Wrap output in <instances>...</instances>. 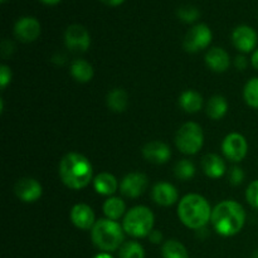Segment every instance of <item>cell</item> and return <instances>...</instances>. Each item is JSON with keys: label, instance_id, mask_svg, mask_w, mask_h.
<instances>
[{"label": "cell", "instance_id": "obj_19", "mask_svg": "<svg viewBox=\"0 0 258 258\" xmlns=\"http://www.w3.org/2000/svg\"><path fill=\"white\" fill-rule=\"evenodd\" d=\"M202 169L208 178L219 179L226 174L227 165L222 156L217 154H207L202 159Z\"/></svg>", "mask_w": 258, "mask_h": 258}, {"label": "cell", "instance_id": "obj_15", "mask_svg": "<svg viewBox=\"0 0 258 258\" xmlns=\"http://www.w3.org/2000/svg\"><path fill=\"white\" fill-rule=\"evenodd\" d=\"M153 201L160 207H171L178 202L179 203V191L171 183L168 181H159L153 186L151 190Z\"/></svg>", "mask_w": 258, "mask_h": 258}, {"label": "cell", "instance_id": "obj_20", "mask_svg": "<svg viewBox=\"0 0 258 258\" xmlns=\"http://www.w3.org/2000/svg\"><path fill=\"white\" fill-rule=\"evenodd\" d=\"M179 106L186 113H197L203 107V97L194 90H186L179 96Z\"/></svg>", "mask_w": 258, "mask_h": 258}, {"label": "cell", "instance_id": "obj_18", "mask_svg": "<svg viewBox=\"0 0 258 258\" xmlns=\"http://www.w3.org/2000/svg\"><path fill=\"white\" fill-rule=\"evenodd\" d=\"M93 189L96 193L103 197H112L120 189V184L113 174L103 171L93 178Z\"/></svg>", "mask_w": 258, "mask_h": 258}, {"label": "cell", "instance_id": "obj_35", "mask_svg": "<svg viewBox=\"0 0 258 258\" xmlns=\"http://www.w3.org/2000/svg\"><path fill=\"white\" fill-rule=\"evenodd\" d=\"M100 2H102L103 4L108 5V7H118V5L122 4L125 0H100Z\"/></svg>", "mask_w": 258, "mask_h": 258}, {"label": "cell", "instance_id": "obj_5", "mask_svg": "<svg viewBox=\"0 0 258 258\" xmlns=\"http://www.w3.org/2000/svg\"><path fill=\"white\" fill-rule=\"evenodd\" d=\"M155 216L150 208L145 206H136L128 209L122 218V227L126 234L134 238H144L154 231Z\"/></svg>", "mask_w": 258, "mask_h": 258}, {"label": "cell", "instance_id": "obj_29", "mask_svg": "<svg viewBox=\"0 0 258 258\" xmlns=\"http://www.w3.org/2000/svg\"><path fill=\"white\" fill-rule=\"evenodd\" d=\"M178 18L185 23H194L198 20L201 12L194 5H183L178 9Z\"/></svg>", "mask_w": 258, "mask_h": 258}, {"label": "cell", "instance_id": "obj_17", "mask_svg": "<svg viewBox=\"0 0 258 258\" xmlns=\"http://www.w3.org/2000/svg\"><path fill=\"white\" fill-rule=\"evenodd\" d=\"M206 64L209 70L217 73H223L231 66V57L228 52L221 47H213L206 53Z\"/></svg>", "mask_w": 258, "mask_h": 258}, {"label": "cell", "instance_id": "obj_8", "mask_svg": "<svg viewBox=\"0 0 258 258\" xmlns=\"http://www.w3.org/2000/svg\"><path fill=\"white\" fill-rule=\"evenodd\" d=\"M222 153L227 160L232 163H241L248 153V143L239 133H231L222 143Z\"/></svg>", "mask_w": 258, "mask_h": 258}, {"label": "cell", "instance_id": "obj_4", "mask_svg": "<svg viewBox=\"0 0 258 258\" xmlns=\"http://www.w3.org/2000/svg\"><path fill=\"white\" fill-rule=\"evenodd\" d=\"M125 234L122 224L107 218L98 219L91 229V238L93 244L106 253L120 249L121 246L125 243L123 242Z\"/></svg>", "mask_w": 258, "mask_h": 258}, {"label": "cell", "instance_id": "obj_7", "mask_svg": "<svg viewBox=\"0 0 258 258\" xmlns=\"http://www.w3.org/2000/svg\"><path fill=\"white\" fill-rule=\"evenodd\" d=\"M213 33L204 23L196 24L188 30L183 40L184 49L188 53H198L211 45Z\"/></svg>", "mask_w": 258, "mask_h": 258}, {"label": "cell", "instance_id": "obj_37", "mask_svg": "<svg viewBox=\"0 0 258 258\" xmlns=\"http://www.w3.org/2000/svg\"><path fill=\"white\" fill-rule=\"evenodd\" d=\"M40 2L45 5H57L58 3H60V0H40Z\"/></svg>", "mask_w": 258, "mask_h": 258}, {"label": "cell", "instance_id": "obj_34", "mask_svg": "<svg viewBox=\"0 0 258 258\" xmlns=\"http://www.w3.org/2000/svg\"><path fill=\"white\" fill-rule=\"evenodd\" d=\"M149 239H150L151 243H154V244L161 243V242H163V233H161L160 231H156V229H154V231L149 234Z\"/></svg>", "mask_w": 258, "mask_h": 258}, {"label": "cell", "instance_id": "obj_31", "mask_svg": "<svg viewBox=\"0 0 258 258\" xmlns=\"http://www.w3.org/2000/svg\"><path fill=\"white\" fill-rule=\"evenodd\" d=\"M246 199L251 207L258 209V179L249 183L246 190Z\"/></svg>", "mask_w": 258, "mask_h": 258}, {"label": "cell", "instance_id": "obj_3", "mask_svg": "<svg viewBox=\"0 0 258 258\" xmlns=\"http://www.w3.org/2000/svg\"><path fill=\"white\" fill-rule=\"evenodd\" d=\"M212 207L201 194H186L178 203V217L188 228L199 231L206 228L212 219Z\"/></svg>", "mask_w": 258, "mask_h": 258}, {"label": "cell", "instance_id": "obj_23", "mask_svg": "<svg viewBox=\"0 0 258 258\" xmlns=\"http://www.w3.org/2000/svg\"><path fill=\"white\" fill-rule=\"evenodd\" d=\"M71 76L80 83H87L93 78L95 71L92 64L86 59H75L71 63Z\"/></svg>", "mask_w": 258, "mask_h": 258}, {"label": "cell", "instance_id": "obj_9", "mask_svg": "<svg viewBox=\"0 0 258 258\" xmlns=\"http://www.w3.org/2000/svg\"><path fill=\"white\" fill-rule=\"evenodd\" d=\"M66 47L73 53H85L91 45L88 30L81 24H71L64 33Z\"/></svg>", "mask_w": 258, "mask_h": 258}, {"label": "cell", "instance_id": "obj_11", "mask_svg": "<svg viewBox=\"0 0 258 258\" xmlns=\"http://www.w3.org/2000/svg\"><path fill=\"white\" fill-rule=\"evenodd\" d=\"M232 43L241 53L254 52L258 43L257 32L249 25H238L232 33Z\"/></svg>", "mask_w": 258, "mask_h": 258}, {"label": "cell", "instance_id": "obj_6", "mask_svg": "<svg viewBox=\"0 0 258 258\" xmlns=\"http://www.w3.org/2000/svg\"><path fill=\"white\" fill-rule=\"evenodd\" d=\"M175 145L185 155H196L204 145V133L197 122H185L175 135Z\"/></svg>", "mask_w": 258, "mask_h": 258}, {"label": "cell", "instance_id": "obj_16", "mask_svg": "<svg viewBox=\"0 0 258 258\" xmlns=\"http://www.w3.org/2000/svg\"><path fill=\"white\" fill-rule=\"evenodd\" d=\"M141 153L149 163L156 164V165L166 164L171 158V150L168 144L159 140L150 141V143L146 144Z\"/></svg>", "mask_w": 258, "mask_h": 258}, {"label": "cell", "instance_id": "obj_32", "mask_svg": "<svg viewBox=\"0 0 258 258\" xmlns=\"http://www.w3.org/2000/svg\"><path fill=\"white\" fill-rule=\"evenodd\" d=\"M12 81V70L7 64L0 66V88L4 90Z\"/></svg>", "mask_w": 258, "mask_h": 258}, {"label": "cell", "instance_id": "obj_21", "mask_svg": "<svg viewBox=\"0 0 258 258\" xmlns=\"http://www.w3.org/2000/svg\"><path fill=\"white\" fill-rule=\"evenodd\" d=\"M103 214L107 219L111 221H118V219L123 218L125 214L127 213L126 211V203L118 197H108L105 201L102 206Z\"/></svg>", "mask_w": 258, "mask_h": 258}, {"label": "cell", "instance_id": "obj_10", "mask_svg": "<svg viewBox=\"0 0 258 258\" xmlns=\"http://www.w3.org/2000/svg\"><path fill=\"white\" fill-rule=\"evenodd\" d=\"M149 186V179L144 173H128L122 178L120 183V189L123 197L126 198H139L146 191Z\"/></svg>", "mask_w": 258, "mask_h": 258}, {"label": "cell", "instance_id": "obj_12", "mask_svg": "<svg viewBox=\"0 0 258 258\" xmlns=\"http://www.w3.org/2000/svg\"><path fill=\"white\" fill-rule=\"evenodd\" d=\"M42 28L38 19L33 17H23L15 23L14 34L23 43H32L39 38Z\"/></svg>", "mask_w": 258, "mask_h": 258}, {"label": "cell", "instance_id": "obj_14", "mask_svg": "<svg viewBox=\"0 0 258 258\" xmlns=\"http://www.w3.org/2000/svg\"><path fill=\"white\" fill-rule=\"evenodd\" d=\"M70 217L73 226L78 229H82V231H90L97 222L93 209L85 203L75 204L71 209Z\"/></svg>", "mask_w": 258, "mask_h": 258}, {"label": "cell", "instance_id": "obj_24", "mask_svg": "<svg viewBox=\"0 0 258 258\" xmlns=\"http://www.w3.org/2000/svg\"><path fill=\"white\" fill-rule=\"evenodd\" d=\"M207 115L212 120H221L228 112V102L226 97L221 95H216L211 97L207 102Z\"/></svg>", "mask_w": 258, "mask_h": 258}, {"label": "cell", "instance_id": "obj_2", "mask_svg": "<svg viewBox=\"0 0 258 258\" xmlns=\"http://www.w3.org/2000/svg\"><path fill=\"white\" fill-rule=\"evenodd\" d=\"M59 178L67 188L81 190L93 181V166L82 154L68 153L59 163Z\"/></svg>", "mask_w": 258, "mask_h": 258}, {"label": "cell", "instance_id": "obj_1", "mask_svg": "<svg viewBox=\"0 0 258 258\" xmlns=\"http://www.w3.org/2000/svg\"><path fill=\"white\" fill-rule=\"evenodd\" d=\"M211 223L213 229L222 237H233L243 229L246 211L236 201H223L212 211Z\"/></svg>", "mask_w": 258, "mask_h": 258}, {"label": "cell", "instance_id": "obj_27", "mask_svg": "<svg viewBox=\"0 0 258 258\" xmlns=\"http://www.w3.org/2000/svg\"><path fill=\"white\" fill-rule=\"evenodd\" d=\"M120 258H145L144 247L136 241H128L121 246L118 252Z\"/></svg>", "mask_w": 258, "mask_h": 258}, {"label": "cell", "instance_id": "obj_13", "mask_svg": "<svg viewBox=\"0 0 258 258\" xmlns=\"http://www.w3.org/2000/svg\"><path fill=\"white\" fill-rule=\"evenodd\" d=\"M15 196L24 203H34L42 197V184L34 178H22L14 186Z\"/></svg>", "mask_w": 258, "mask_h": 258}, {"label": "cell", "instance_id": "obj_22", "mask_svg": "<svg viewBox=\"0 0 258 258\" xmlns=\"http://www.w3.org/2000/svg\"><path fill=\"white\" fill-rule=\"evenodd\" d=\"M106 103L107 107L112 112L121 113L125 112L128 107V95L122 88H113L107 93L106 97Z\"/></svg>", "mask_w": 258, "mask_h": 258}, {"label": "cell", "instance_id": "obj_36", "mask_svg": "<svg viewBox=\"0 0 258 258\" xmlns=\"http://www.w3.org/2000/svg\"><path fill=\"white\" fill-rule=\"evenodd\" d=\"M251 62H252V66H253V67L258 71V48H257L256 50H254L253 53H252Z\"/></svg>", "mask_w": 258, "mask_h": 258}, {"label": "cell", "instance_id": "obj_38", "mask_svg": "<svg viewBox=\"0 0 258 258\" xmlns=\"http://www.w3.org/2000/svg\"><path fill=\"white\" fill-rule=\"evenodd\" d=\"M95 258H113L110 253H106V252H102V253L97 254Z\"/></svg>", "mask_w": 258, "mask_h": 258}, {"label": "cell", "instance_id": "obj_33", "mask_svg": "<svg viewBox=\"0 0 258 258\" xmlns=\"http://www.w3.org/2000/svg\"><path fill=\"white\" fill-rule=\"evenodd\" d=\"M247 66H248V60H247V58L244 57L243 54L237 55L236 59H234V67H236L238 71H244L247 68Z\"/></svg>", "mask_w": 258, "mask_h": 258}, {"label": "cell", "instance_id": "obj_39", "mask_svg": "<svg viewBox=\"0 0 258 258\" xmlns=\"http://www.w3.org/2000/svg\"><path fill=\"white\" fill-rule=\"evenodd\" d=\"M252 258H258V248L253 252V256H252Z\"/></svg>", "mask_w": 258, "mask_h": 258}, {"label": "cell", "instance_id": "obj_40", "mask_svg": "<svg viewBox=\"0 0 258 258\" xmlns=\"http://www.w3.org/2000/svg\"><path fill=\"white\" fill-rule=\"evenodd\" d=\"M0 2H2V3H5V2H7V0H0Z\"/></svg>", "mask_w": 258, "mask_h": 258}, {"label": "cell", "instance_id": "obj_26", "mask_svg": "<svg viewBox=\"0 0 258 258\" xmlns=\"http://www.w3.org/2000/svg\"><path fill=\"white\" fill-rule=\"evenodd\" d=\"M197 173V168L194 165L193 161L189 159H181L174 166V175L179 179V180L186 181L189 179L194 178Z\"/></svg>", "mask_w": 258, "mask_h": 258}, {"label": "cell", "instance_id": "obj_30", "mask_svg": "<svg viewBox=\"0 0 258 258\" xmlns=\"http://www.w3.org/2000/svg\"><path fill=\"white\" fill-rule=\"evenodd\" d=\"M244 178H246V174H244V170L238 165H234L231 170L228 171V180L229 184L233 186L241 185L244 181Z\"/></svg>", "mask_w": 258, "mask_h": 258}, {"label": "cell", "instance_id": "obj_25", "mask_svg": "<svg viewBox=\"0 0 258 258\" xmlns=\"http://www.w3.org/2000/svg\"><path fill=\"white\" fill-rule=\"evenodd\" d=\"M161 254L163 258H189L185 246L176 239H169L164 242Z\"/></svg>", "mask_w": 258, "mask_h": 258}, {"label": "cell", "instance_id": "obj_28", "mask_svg": "<svg viewBox=\"0 0 258 258\" xmlns=\"http://www.w3.org/2000/svg\"><path fill=\"white\" fill-rule=\"evenodd\" d=\"M243 98L249 107L258 108V77L251 78L244 85Z\"/></svg>", "mask_w": 258, "mask_h": 258}]
</instances>
